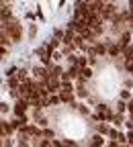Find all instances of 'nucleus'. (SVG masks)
Here are the masks:
<instances>
[{"instance_id":"f257e3e1","label":"nucleus","mask_w":133,"mask_h":147,"mask_svg":"<svg viewBox=\"0 0 133 147\" xmlns=\"http://www.w3.org/2000/svg\"><path fill=\"white\" fill-rule=\"evenodd\" d=\"M4 29H6V33L10 35V39H12V41H18V39H21L23 29H21V25H18L16 21H12V18H10V21L4 25Z\"/></svg>"},{"instance_id":"f03ea898","label":"nucleus","mask_w":133,"mask_h":147,"mask_svg":"<svg viewBox=\"0 0 133 147\" xmlns=\"http://www.w3.org/2000/svg\"><path fill=\"white\" fill-rule=\"evenodd\" d=\"M10 18H12V12H10V8H8V6H4V4H0V21L8 23Z\"/></svg>"},{"instance_id":"7ed1b4c3","label":"nucleus","mask_w":133,"mask_h":147,"mask_svg":"<svg viewBox=\"0 0 133 147\" xmlns=\"http://www.w3.org/2000/svg\"><path fill=\"white\" fill-rule=\"evenodd\" d=\"M0 43H2L4 47H8L10 45V35L6 33V29H2L0 27Z\"/></svg>"},{"instance_id":"20e7f679","label":"nucleus","mask_w":133,"mask_h":147,"mask_svg":"<svg viewBox=\"0 0 133 147\" xmlns=\"http://www.w3.org/2000/svg\"><path fill=\"white\" fill-rule=\"evenodd\" d=\"M25 108H27V102H25V100H18L16 106H14V113H16V115H23Z\"/></svg>"},{"instance_id":"39448f33","label":"nucleus","mask_w":133,"mask_h":147,"mask_svg":"<svg viewBox=\"0 0 133 147\" xmlns=\"http://www.w3.org/2000/svg\"><path fill=\"white\" fill-rule=\"evenodd\" d=\"M100 12H102V16H105V18H111V16H113V12H115V6L107 4V6H105V8H102Z\"/></svg>"},{"instance_id":"423d86ee","label":"nucleus","mask_w":133,"mask_h":147,"mask_svg":"<svg viewBox=\"0 0 133 147\" xmlns=\"http://www.w3.org/2000/svg\"><path fill=\"white\" fill-rule=\"evenodd\" d=\"M109 135L115 139V141H119V143H125V135H121V133H117V131H111Z\"/></svg>"},{"instance_id":"0eeeda50","label":"nucleus","mask_w":133,"mask_h":147,"mask_svg":"<svg viewBox=\"0 0 133 147\" xmlns=\"http://www.w3.org/2000/svg\"><path fill=\"white\" fill-rule=\"evenodd\" d=\"M80 76H82V80H88V78L92 76V71H90L88 67H82V69H80Z\"/></svg>"},{"instance_id":"6e6552de","label":"nucleus","mask_w":133,"mask_h":147,"mask_svg":"<svg viewBox=\"0 0 133 147\" xmlns=\"http://www.w3.org/2000/svg\"><path fill=\"white\" fill-rule=\"evenodd\" d=\"M127 43H129V33H125V35L121 37V45H119V47L123 49V47H127Z\"/></svg>"},{"instance_id":"1a4fd4ad","label":"nucleus","mask_w":133,"mask_h":147,"mask_svg":"<svg viewBox=\"0 0 133 147\" xmlns=\"http://www.w3.org/2000/svg\"><path fill=\"white\" fill-rule=\"evenodd\" d=\"M98 133H111L107 125H98Z\"/></svg>"},{"instance_id":"9d476101","label":"nucleus","mask_w":133,"mask_h":147,"mask_svg":"<svg viewBox=\"0 0 133 147\" xmlns=\"http://www.w3.org/2000/svg\"><path fill=\"white\" fill-rule=\"evenodd\" d=\"M4 53H6V47H4L2 43H0V59H2V57H4Z\"/></svg>"},{"instance_id":"9b49d317","label":"nucleus","mask_w":133,"mask_h":147,"mask_svg":"<svg viewBox=\"0 0 133 147\" xmlns=\"http://www.w3.org/2000/svg\"><path fill=\"white\" fill-rule=\"evenodd\" d=\"M117 110H119V113H123V110H125V102H119V104H117Z\"/></svg>"},{"instance_id":"f8f14e48","label":"nucleus","mask_w":133,"mask_h":147,"mask_svg":"<svg viewBox=\"0 0 133 147\" xmlns=\"http://www.w3.org/2000/svg\"><path fill=\"white\" fill-rule=\"evenodd\" d=\"M49 102H51V104H58V102H60V98H58V96H51V98H49Z\"/></svg>"},{"instance_id":"ddd939ff","label":"nucleus","mask_w":133,"mask_h":147,"mask_svg":"<svg viewBox=\"0 0 133 147\" xmlns=\"http://www.w3.org/2000/svg\"><path fill=\"white\" fill-rule=\"evenodd\" d=\"M96 51L98 53H105V45H96Z\"/></svg>"},{"instance_id":"4468645a","label":"nucleus","mask_w":133,"mask_h":147,"mask_svg":"<svg viewBox=\"0 0 133 147\" xmlns=\"http://www.w3.org/2000/svg\"><path fill=\"white\" fill-rule=\"evenodd\" d=\"M127 139H129V143H131V145H133V131H131V133H129V135H127Z\"/></svg>"},{"instance_id":"2eb2a0df","label":"nucleus","mask_w":133,"mask_h":147,"mask_svg":"<svg viewBox=\"0 0 133 147\" xmlns=\"http://www.w3.org/2000/svg\"><path fill=\"white\" fill-rule=\"evenodd\" d=\"M0 110H2V113H4V110H6V104H0Z\"/></svg>"},{"instance_id":"dca6fc26","label":"nucleus","mask_w":133,"mask_h":147,"mask_svg":"<svg viewBox=\"0 0 133 147\" xmlns=\"http://www.w3.org/2000/svg\"><path fill=\"white\" fill-rule=\"evenodd\" d=\"M109 147H119V145H117V141H113V143H111Z\"/></svg>"},{"instance_id":"f3484780","label":"nucleus","mask_w":133,"mask_h":147,"mask_svg":"<svg viewBox=\"0 0 133 147\" xmlns=\"http://www.w3.org/2000/svg\"><path fill=\"white\" fill-rule=\"evenodd\" d=\"M129 18H131V21H133V8H131V12H129Z\"/></svg>"},{"instance_id":"a211bd4d","label":"nucleus","mask_w":133,"mask_h":147,"mask_svg":"<svg viewBox=\"0 0 133 147\" xmlns=\"http://www.w3.org/2000/svg\"><path fill=\"white\" fill-rule=\"evenodd\" d=\"M86 2H88V4H90V2H98V0H86Z\"/></svg>"},{"instance_id":"6ab92c4d","label":"nucleus","mask_w":133,"mask_h":147,"mask_svg":"<svg viewBox=\"0 0 133 147\" xmlns=\"http://www.w3.org/2000/svg\"><path fill=\"white\" fill-rule=\"evenodd\" d=\"M131 8H133V0H131Z\"/></svg>"},{"instance_id":"aec40b11","label":"nucleus","mask_w":133,"mask_h":147,"mask_svg":"<svg viewBox=\"0 0 133 147\" xmlns=\"http://www.w3.org/2000/svg\"><path fill=\"white\" fill-rule=\"evenodd\" d=\"M131 74H133V71H131Z\"/></svg>"},{"instance_id":"412c9836","label":"nucleus","mask_w":133,"mask_h":147,"mask_svg":"<svg viewBox=\"0 0 133 147\" xmlns=\"http://www.w3.org/2000/svg\"><path fill=\"white\" fill-rule=\"evenodd\" d=\"M131 59H133V57H131Z\"/></svg>"}]
</instances>
